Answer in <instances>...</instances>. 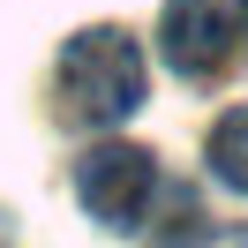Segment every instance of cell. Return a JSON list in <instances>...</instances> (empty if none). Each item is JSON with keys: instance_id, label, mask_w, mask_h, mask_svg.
Returning a JSON list of instances; mask_svg holds the SVG:
<instances>
[{"instance_id": "obj_1", "label": "cell", "mask_w": 248, "mask_h": 248, "mask_svg": "<svg viewBox=\"0 0 248 248\" xmlns=\"http://www.w3.org/2000/svg\"><path fill=\"white\" fill-rule=\"evenodd\" d=\"M61 98H68V113L91 121V128L128 121V113L143 106V53H136V38L128 31H83V38H68V53H61Z\"/></svg>"}, {"instance_id": "obj_2", "label": "cell", "mask_w": 248, "mask_h": 248, "mask_svg": "<svg viewBox=\"0 0 248 248\" xmlns=\"http://www.w3.org/2000/svg\"><path fill=\"white\" fill-rule=\"evenodd\" d=\"M248 31V0H166L158 46L181 76H218Z\"/></svg>"}, {"instance_id": "obj_3", "label": "cell", "mask_w": 248, "mask_h": 248, "mask_svg": "<svg viewBox=\"0 0 248 248\" xmlns=\"http://www.w3.org/2000/svg\"><path fill=\"white\" fill-rule=\"evenodd\" d=\"M151 188H158V166H151L143 151H128V143H106V151H91V158L76 166L83 211L106 218V226H136L143 203H151Z\"/></svg>"}, {"instance_id": "obj_4", "label": "cell", "mask_w": 248, "mask_h": 248, "mask_svg": "<svg viewBox=\"0 0 248 248\" xmlns=\"http://www.w3.org/2000/svg\"><path fill=\"white\" fill-rule=\"evenodd\" d=\"M211 173H218L226 188L248 196V106H233L226 121L211 128Z\"/></svg>"}]
</instances>
